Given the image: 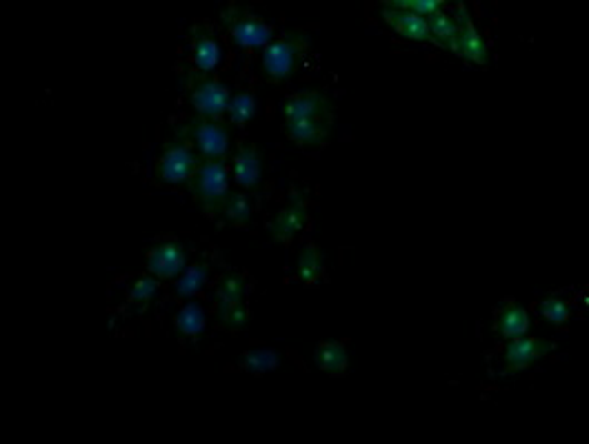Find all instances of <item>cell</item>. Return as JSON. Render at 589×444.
Segmentation results:
<instances>
[{"label": "cell", "instance_id": "6da1fadb", "mask_svg": "<svg viewBox=\"0 0 589 444\" xmlns=\"http://www.w3.org/2000/svg\"><path fill=\"white\" fill-rule=\"evenodd\" d=\"M285 133L301 147H318L329 138L334 127L332 101L321 92L305 89L292 94L283 103Z\"/></svg>", "mask_w": 589, "mask_h": 444}, {"label": "cell", "instance_id": "7a4b0ae2", "mask_svg": "<svg viewBox=\"0 0 589 444\" xmlns=\"http://www.w3.org/2000/svg\"><path fill=\"white\" fill-rule=\"evenodd\" d=\"M309 36L305 32H289L263 49V72L272 83H283L296 74L305 61Z\"/></svg>", "mask_w": 589, "mask_h": 444}, {"label": "cell", "instance_id": "3957f363", "mask_svg": "<svg viewBox=\"0 0 589 444\" xmlns=\"http://www.w3.org/2000/svg\"><path fill=\"white\" fill-rule=\"evenodd\" d=\"M189 192L209 216H218L225 198L229 196V173L225 161H201L196 176L192 178Z\"/></svg>", "mask_w": 589, "mask_h": 444}, {"label": "cell", "instance_id": "277c9868", "mask_svg": "<svg viewBox=\"0 0 589 444\" xmlns=\"http://www.w3.org/2000/svg\"><path fill=\"white\" fill-rule=\"evenodd\" d=\"M183 84L185 89H187L189 103L196 109L198 116L218 121V118L227 112L232 94H229V89L225 87L223 83H218L216 78H212L209 74H201L194 69V72L185 74Z\"/></svg>", "mask_w": 589, "mask_h": 444}, {"label": "cell", "instance_id": "5b68a950", "mask_svg": "<svg viewBox=\"0 0 589 444\" xmlns=\"http://www.w3.org/2000/svg\"><path fill=\"white\" fill-rule=\"evenodd\" d=\"M221 21L227 27L229 36L241 49H265L274 41V29L267 23L254 16L249 9L229 5L221 12Z\"/></svg>", "mask_w": 589, "mask_h": 444}, {"label": "cell", "instance_id": "8992f818", "mask_svg": "<svg viewBox=\"0 0 589 444\" xmlns=\"http://www.w3.org/2000/svg\"><path fill=\"white\" fill-rule=\"evenodd\" d=\"M203 158L198 156L196 149L189 144L183 133H178L176 141L165 144L161 158L156 163V176L161 183L167 184H183L189 183L196 176Z\"/></svg>", "mask_w": 589, "mask_h": 444}, {"label": "cell", "instance_id": "52a82bcc", "mask_svg": "<svg viewBox=\"0 0 589 444\" xmlns=\"http://www.w3.org/2000/svg\"><path fill=\"white\" fill-rule=\"evenodd\" d=\"M181 133L196 149L203 161H225L229 153V129L221 121L196 116L185 124Z\"/></svg>", "mask_w": 589, "mask_h": 444}, {"label": "cell", "instance_id": "ba28073f", "mask_svg": "<svg viewBox=\"0 0 589 444\" xmlns=\"http://www.w3.org/2000/svg\"><path fill=\"white\" fill-rule=\"evenodd\" d=\"M454 21H456V25H458V32H456V38H454V43H452V52L458 54V56H463L469 63L487 64L489 63L487 44H485V41H483V36H481V32L476 29V25H474L472 16H469L465 5H458L456 18H454Z\"/></svg>", "mask_w": 589, "mask_h": 444}, {"label": "cell", "instance_id": "9c48e42d", "mask_svg": "<svg viewBox=\"0 0 589 444\" xmlns=\"http://www.w3.org/2000/svg\"><path fill=\"white\" fill-rule=\"evenodd\" d=\"M307 222V198L305 192H292L289 196L287 207L274 216V221L269 222V236L274 242L287 244L298 236L303 227Z\"/></svg>", "mask_w": 589, "mask_h": 444}, {"label": "cell", "instance_id": "30bf717a", "mask_svg": "<svg viewBox=\"0 0 589 444\" xmlns=\"http://www.w3.org/2000/svg\"><path fill=\"white\" fill-rule=\"evenodd\" d=\"M554 349V342L543 340V338H512L505 347V356H503V362H505V369L503 373H516L523 371V369L532 367L534 362L541 360L543 356H547Z\"/></svg>", "mask_w": 589, "mask_h": 444}, {"label": "cell", "instance_id": "8fae6325", "mask_svg": "<svg viewBox=\"0 0 589 444\" xmlns=\"http://www.w3.org/2000/svg\"><path fill=\"white\" fill-rule=\"evenodd\" d=\"M187 256H185L183 244L178 242H161L147 252V271L161 281H172L185 271Z\"/></svg>", "mask_w": 589, "mask_h": 444}, {"label": "cell", "instance_id": "7c38bea8", "mask_svg": "<svg viewBox=\"0 0 589 444\" xmlns=\"http://www.w3.org/2000/svg\"><path fill=\"white\" fill-rule=\"evenodd\" d=\"M383 21H385L398 36L409 38V41L416 43H432V34H429L427 18L418 16V14L407 12V9H396L389 7V5H383L381 12Z\"/></svg>", "mask_w": 589, "mask_h": 444}, {"label": "cell", "instance_id": "4fadbf2b", "mask_svg": "<svg viewBox=\"0 0 589 444\" xmlns=\"http://www.w3.org/2000/svg\"><path fill=\"white\" fill-rule=\"evenodd\" d=\"M234 178L243 189H256L263 176V153L254 143H243L234 156Z\"/></svg>", "mask_w": 589, "mask_h": 444}, {"label": "cell", "instance_id": "5bb4252c", "mask_svg": "<svg viewBox=\"0 0 589 444\" xmlns=\"http://www.w3.org/2000/svg\"><path fill=\"white\" fill-rule=\"evenodd\" d=\"M192 63L194 69L201 74H209L221 63V47L216 38L203 27L192 29Z\"/></svg>", "mask_w": 589, "mask_h": 444}, {"label": "cell", "instance_id": "9a60e30c", "mask_svg": "<svg viewBox=\"0 0 589 444\" xmlns=\"http://www.w3.org/2000/svg\"><path fill=\"white\" fill-rule=\"evenodd\" d=\"M314 360H316L318 369L329 373V376H343L349 367L345 344L338 340H325L318 344L316 351H314Z\"/></svg>", "mask_w": 589, "mask_h": 444}, {"label": "cell", "instance_id": "2e32d148", "mask_svg": "<svg viewBox=\"0 0 589 444\" xmlns=\"http://www.w3.org/2000/svg\"><path fill=\"white\" fill-rule=\"evenodd\" d=\"M529 324H532V321H529V313L521 307V304H505L496 316L498 336L507 338V340L527 336Z\"/></svg>", "mask_w": 589, "mask_h": 444}, {"label": "cell", "instance_id": "e0dca14e", "mask_svg": "<svg viewBox=\"0 0 589 444\" xmlns=\"http://www.w3.org/2000/svg\"><path fill=\"white\" fill-rule=\"evenodd\" d=\"M298 281L305 284H314L321 281L323 271H325V261H323V253L316 244H305L298 253Z\"/></svg>", "mask_w": 589, "mask_h": 444}, {"label": "cell", "instance_id": "ac0fdd59", "mask_svg": "<svg viewBox=\"0 0 589 444\" xmlns=\"http://www.w3.org/2000/svg\"><path fill=\"white\" fill-rule=\"evenodd\" d=\"M218 216H221L223 222L229 224V227H243V224H247L249 218H252V204H249V198L241 192H229V196L225 198Z\"/></svg>", "mask_w": 589, "mask_h": 444}, {"label": "cell", "instance_id": "d6986e66", "mask_svg": "<svg viewBox=\"0 0 589 444\" xmlns=\"http://www.w3.org/2000/svg\"><path fill=\"white\" fill-rule=\"evenodd\" d=\"M174 327L185 338H198L205 329V309L198 302H187L174 318Z\"/></svg>", "mask_w": 589, "mask_h": 444}, {"label": "cell", "instance_id": "ffe728a7", "mask_svg": "<svg viewBox=\"0 0 589 444\" xmlns=\"http://www.w3.org/2000/svg\"><path fill=\"white\" fill-rule=\"evenodd\" d=\"M427 25H429V34H432V43L452 52V43L458 32V25L454 21L452 14H447L445 9H441V12L432 14V16L427 18Z\"/></svg>", "mask_w": 589, "mask_h": 444}, {"label": "cell", "instance_id": "44dd1931", "mask_svg": "<svg viewBox=\"0 0 589 444\" xmlns=\"http://www.w3.org/2000/svg\"><path fill=\"white\" fill-rule=\"evenodd\" d=\"M243 371L247 373H269L281 367V356L274 349H249L238 358Z\"/></svg>", "mask_w": 589, "mask_h": 444}, {"label": "cell", "instance_id": "7402d4cb", "mask_svg": "<svg viewBox=\"0 0 589 444\" xmlns=\"http://www.w3.org/2000/svg\"><path fill=\"white\" fill-rule=\"evenodd\" d=\"M209 278V262H194L178 276L176 281V296L178 298H192L205 287Z\"/></svg>", "mask_w": 589, "mask_h": 444}, {"label": "cell", "instance_id": "603a6c76", "mask_svg": "<svg viewBox=\"0 0 589 444\" xmlns=\"http://www.w3.org/2000/svg\"><path fill=\"white\" fill-rule=\"evenodd\" d=\"M245 289L247 287H245V278L241 273H227V276H223L216 287V293H214V298H216V307L245 302Z\"/></svg>", "mask_w": 589, "mask_h": 444}, {"label": "cell", "instance_id": "cb8c5ba5", "mask_svg": "<svg viewBox=\"0 0 589 444\" xmlns=\"http://www.w3.org/2000/svg\"><path fill=\"white\" fill-rule=\"evenodd\" d=\"M254 112H256V103H254V96L249 92H238L236 96H232L227 107L229 121L238 127L247 124L254 118Z\"/></svg>", "mask_w": 589, "mask_h": 444}, {"label": "cell", "instance_id": "d4e9b609", "mask_svg": "<svg viewBox=\"0 0 589 444\" xmlns=\"http://www.w3.org/2000/svg\"><path fill=\"white\" fill-rule=\"evenodd\" d=\"M156 296H158V282L152 273H149V276L136 278V281L127 287L129 302L138 304V307H147V304Z\"/></svg>", "mask_w": 589, "mask_h": 444}, {"label": "cell", "instance_id": "484cf974", "mask_svg": "<svg viewBox=\"0 0 589 444\" xmlns=\"http://www.w3.org/2000/svg\"><path fill=\"white\" fill-rule=\"evenodd\" d=\"M216 316H218V322H221L225 329H229V331H238V329H243L249 321L247 304L245 302L223 304V307H216Z\"/></svg>", "mask_w": 589, "mask_h": 444}, {"label": "cell", "instance_id": "4316f807", "mask_svg": "<svg viewBox=\"0 0 589 444\" xmlns=\"http://www.w3.org/2000/svg\"><path fill=\"white\" fill-rule=\"evenodd\" d=\"M387 5L396 9H407V12L418 14V16L423 18H429L432 14L441 12V9L445 7L441 0H394V3H387Z\"/></svg>", "mask_w": 589, "mask_h": 444}, {"label": "cell", "instance_id": "83f0119b", "mask_svg": "<svg viewBox=\"0 0 589 444\" xmlns=\"http://www.w3.org/2000/svg\"><path fill=\"white\" fill-rule=\"evenodd\" d=\"M538 313H541L543 318H547L552 324H565L569 316H572L567 304L558 301V298H547V301H543L538 304Z\"/></svg>", "mask_w": 589, "mask_h": 444}]
</instances>
